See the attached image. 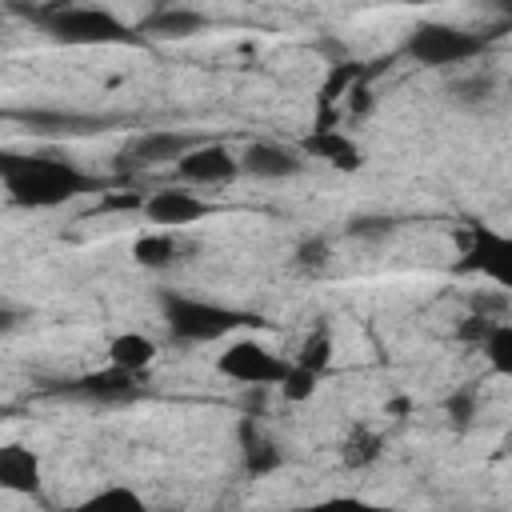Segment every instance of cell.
Segmentation results:
<instances>
[{"mask_svg":"<svg viewBox=\"0 0 512 512\" xmlns=\"http://www.w3.org/2000/svg\"><path fill=\"white\" fill-rule=\"evenodd\" d=\"M0 184L16 208H60L76 196L100 192L104 180L76 168L60 152H4L0 148Z\"/></svg>","mask_w":512,"mask_h":512,"instance_id":"1","label":"cell"},{"mask_svg":"<svg viewBox=\"0 0 512 512\" xmlns=\"http://www.w3.org/2000/svg\"><path fill=\"white\" fill-rule=\"evenodd\" d=\"M160 316H164V328H168V336L176 344H212V340L232 336L236 328L264 324L252 312L224 308V304H212V300H200V296H184V292H160Z\"/></svg>","mask_w":512,"mask_h":512,"instance_id":"2","label":"cell"},{"mask_svg":"<svg viewBox=\"0 0 512 512\" xmlns=\"http://www.w3.org/2000/svg\"><path fill=\"white\" fill-rule=\"evenodd\" d=\"M48 40L68 48H108V44H144L140 28H128L108 8H80V4H56L48 12H32Z\"/></svg>","mask_w":512,"mask_h":512,"instance_id":"3","label":"cell"},{"mask_svg":"<svg viewBox=\"0 0 512 512\" xmlns=\"http://www.w3.org/2000/svg\"><path fill=\"white\" fill-rule=\"evenodd\" d=\"M492 36L496 32H472L460 24H416L404 40V56H412L424 68H448V64H464L488 52Z\"/></svg>","mask_w":512,"mask_h":512,"instance_id":"4","label":"cell"},{"mask_svg":"<svg viewBox=\"0 0 512 512\" xmlns=\"http://www.w3.org/2000/svg\"><path fill=\"white\" fill-rule=\"evenodd\" d=\"M460 272H480L488 280H496L500 288L512 284V240L488 224H468L460 232Z\"/></svg>","mask_w":512,"mask_h":512,"instance_id":"5","label":"cell"},{"mask_svg":"<svg viewBox=\"0 0 512 512\" xmlns=\"http://www.w3.org/2000/svg\"><path fill=\"white\" fill-rule=\"evenodd\" d=\"M16 120L24 132L44 136V140H76V136H100L116 124V116H96V112H72V108H12L4 112Z\"/></svg>","mask_w":512,"mask_h":512,"instance_id":"6","label":"cell"},{"mask_svg":"<svg viewBox=\"0 0 512 512\" xmlns=\"http://www.w3.org/2000/svg\"><path fill=\"white\" fill-rule=\"evenodd\" d=\"M216 368H220L228 380L244 384V388H272V384H280V380L288 376L292 364H288L284 356H276L272 348L256 344V340H236V344H228V348L220 352Z\"/></svg>","mask_w":512,"mask_h":512,"instance_id":"7","label":"cell"},{"mask_svg":"<svg viewBox=\"0 0 512 512\" xmlns=\"http://www.w3.org/2000/svg\"><path fill=\"white\" fill-rule=\"evenodd\" d=\"M60 396L68 400H80V404H100V408H112V404H132L140 400V380L132 372H120V368H100V372H84L76 380H64L56 388Z\"/></svg>","mask_w":512,"mask_h":512,"instance_id":"8","label":"cell"},{"mask_svg":"<svg viewBox=\"0 0 512 512\" xmlns=\"http://www.w3.org/2000/svg\"><path fill=\"white\" fill-rule=\"evenodd\" d=\"M200 140L192 132H176V128H152L144 136H136L124 152H120V172H144V168H160L168 160H180L196 148Z\"/></svg>","mask_w":512,"mask_h":512,"instance_id":"9","label":"cell"},{"mask_svg":"<svg viewBox=\"0 0 512 512\" xmlns=\"http://www.w3.org/2000/svg\"><path fill=\"white\" fill-rule=\"evenodd\" d=\"M176 176L196 188H216V184H232L240 176V160L224 144H196L188 156L176 160Z\"/></svg>","mask_w":512,"mask_h":512,"instance_id":"10","label":"cell"},{"mask_svg":"<svg viewBox=\"0 0 512 512\" xmlns=\"http://www.w3.org/2000/svg\"><path fill=\"white\" fill-rule=\"evenodd\" d=\"M140 212H144L148 224L176 228V224H196L200 216L212 212V204H208L200 192H188V188H160V192H152V196L140 204Z\"/></svg>","mask_w":512,"mask_h":512,"instance_id":"11","label":"cell"},{"mask_svg":"<svg viewBox=\"0 0 512 512\" xmlns=\"http://www.w3.org/2000/svg\"><path fill=\"white\" fill-rule=\"evenodd\" d=\"M236 160H240V172H248L256 180H288V176H300L304 172L300 148H284V144H272V140L248 144Z\"/></svg>","mask_w":512,"mask_h":512,"instance_id":"12","label":"cell"},{"mask_svg":"<svg viewBox=\"0 0 512 512\" xmlns=\"http://www.w3.org/2000/svg\"><path fill=\"white\" fill-rule=\"evenodd\" d=\"M300 156H308V160H324V164H332L336 172H360V164H364V152H360V144L352 140V136H344L340 128H312L304 140H300Z\"/></svg>","mask_w":512,"mask_h":512,"instance_id":"13","label":"cell"},{"mask_svg":"<svg viewBox=\"0 0 512 512\" xmlns=\"http://www.w3.org/2000/svg\"><path fill=\"white\" fill-rule=\"evenodd\" d=\"M40 456L28 444H0V488L16 496H36L40 492Z\"/></svg>","mask_w":512,"mask_h":512,"instance_id":"14","label":"cell"},{"mask_svg":"<svg viewBox=\"0 0 512 512\" xmlns=\"http://www.w3.org/2000/svg\"><path fill=\"white\" fill-rule=\"evenodd\" d=\"M208 16L196 12V8H176V4H164V8H152L144 20H140V36H156V40H188L196 32H204Z\"/></svg>","mask_w":512,"mask_h":512,"instance_id":"15","label":"cell"},{"mask_svg":"<svg viewBox=\"0 0 512 512\" xmlns=\"http://www.w3.org/2000/svg\"><path fill=\"white\" fill-rule=\"evenodd\" d=\"M240 452H244V468H248L252 476H268V472H276V468L284 464V452L276 448V440H268V436L256 428L252 416L240 424Z\"/></svg>","mask_w":512,"mask_h":512,"instance_id":"16","label":"cell"},{"mask_svg":"<svg viewBox=\"0 0 512 512\" xmlns=\"http://www.w3.org/2000/svg\"><path fill=\"white\" fill-rule=\"evenodd\" d=\"M152 360H156V344L144 332H120V336L108 340V364L120 368V372L140 376Z\"/></svg>","mask_w":512,"mask_h":512,"instance_id":"17","label":"cell"},{"mask_svg":"<svg viewBox=\"0 0 512 512\" xmlns=\"http://www.w3.org/2000/svg\"><path fill=\"white\" fill-rule=\"evenodd\" d=\"M64 512H152V508L144 504L140 492H132V488H124V484H112V488H100V492H92V496L68 504Z\"/></svg>","mask_w":512,"mask_h":512,"instance_id":"18","label":"cell"},{"mask_svg":"<svg viewBox=\"0 0 512 512\" xmlns=\"http://www.w3.org/2000/svg\"><path fill=\"white\" fill-rule=\"evenodd\" d=\"M132 260L140 268H172L180 260V240L172 232H144L132 244Z\"/></svg>","mask_w":512,"mask_h":512,"instance_id":"19","label":"cell"},{"mask_svg":"<svg viewBox=\"0 0 512 512\" xmlns=\"http://www.w3.org/2000/svg\"><path fill=\"white\" fill-rule=\"evenodd\" d=\"M328 360H332V332H328L324 324H316V328L308 332V340L300 344V356H296V364L320 376V372L328 368Z\"/></svg>","mask_w":512,"mask_h":512,"instance_id":"20","label":"cell"},{"mask_svg":"<svg viewBox=\"0 0 512 512\" xmlns=\"http://www.w3.org/2000/svg\"><path fill=\"white\" fill-rule=\"evenodd\" d=\"M484 356H488V364L500 372V376H512V324L508 320H500V324H492V332L484 336Z\"/></svg>","mask_w":512,"mask_h":512,"instance_id":"21","label":"cell"},{"mask_svg":"<svg viewBox=\"0 0 512 512\" xmlns=\"http://www.w3.org/2000/svg\"><path fill=\"white\" fill-rule=\"evenodd\" d=\"M380 460V436L372 428H352V436L344 440V464L348 468H368Z\"/></svg>","mask_w":512,"mask_h":512,"instance_id":"22","label":"cell"},{"mask_svg":"<svg viewBox=\"0 0 512 512\" xmlns=\"http://www.w3.org/2000/svg\"><path fill=\"white\" fill-rule=\"evenodd\" d=\"M396 232V220L392 216H356L348 220V236L352 240H364V244H380Z\"/></svg>","mask_w":512,"mask_h":512,"instance_id":"23","label":"cell"},{"mask_svg":"<svg viewBox=\"0 0 512 512\" xmlns=\"http://www.w3.org/2000/svg\"><path fill=\"white\" fill-rule=\"evenodd\" d=\"M296 512H396L388 504H372V500H360V496H324L316 504H304Z\"/></svg>","mask_w":512,"mask_h":512,"instance_id":"24","label":"cell"},{"mask_svg":"<svg viewBox=\"0 0 512 512\" xmlns=\"http://www.w3.org/2000/svg\"><path fill=\"white\" fill-rule=\"evenodd\" d=\"M492 88H496V76H492V72H472V76H464L452 92H456V100H460V104L480 108V104L492 96Z\"/></svg>","mask_w":512,"mask_h":512,"instance_id":"25","label":"cell"},{"mask_svg":"<svg viewBox=\"0 0 512 512\" xmlns=\"http://www.w3.org/2000/svg\"><path fill=\"white\" fill-rule=\"evenodd\" d=\"M332 264V244L324 236H308L300 248H296V268L304 272H324Z\"/></svg>","mask_w":512,"mask_h":512,"instance_id":"26","label":"cell"},{"mask_svg":"<svg viewBox=\"0 0 512 512\" xmlns=\"http://www.w3.org/2000/svg\"><path fill=\"white\" fill-rule=\"evenodd\" d=\"M316 380H320L316 372H308V368L292 364V368H288V376L280 380V392H284L292 404H300V400H308V396L316 392Z\"/></svg>","mask_w":512,"mask_h":512,"instance_id":"27","label":"cell"},{"mask_svg":"<svg viewBox=\"0 0 512 512\" xmlns=\"http://www.w3.org/2000/svg\"><path fill=\"white\" fill-rule=\"evenodd\" d=\"M444 412H448L456 424H468V420L476 416V388H460V392H452V396L444 400Z\"/></svg>","mask_w":512,"mask_h":512,"instance_id":"28","label":"cell"},{"mask_svg":"<svg viewBox=\"0 0 512 512\" xmlns=\"http://www.w3.org/2000/svg\"><path fill=\"white\" fill-rule=\"evenodd\" d=\"M492 324H500V320H488V316H480V312H472V316H464V320H460V328H456V336H460L464 344H484V336L492 332Z\"/></svg>","mask_w":512,"mask_h":512,"instance_id":"29","label":"cell"},{"mask_svg":"<svg viewBox=\"0 0 512 512\" xmlns=\"http://www.w3.org/2000/svg\"><path fill=\"white\" fill-rule=\"evenodd\" d=\"M16 328H20V312L8 308V304H0V336H8V332H16Z\"/></svg>","mask_w":512,"mask_h":512,"instance_id":"30","label":"cell"},{"mask_svg":"<svg viewBox=\"0 0 512 512\" xmlns=\"http://www.w3.org/2000/svg\"><path fill=\"white\" fill-rule=\"evenodd\" d=\"M152 512H156V508H152ZM160 512H176V508H160Z\"/></svg>","mask_w":512,"mask_h":512,"instance_id":"31","label":"cell"}]
</instances>
